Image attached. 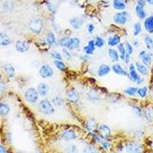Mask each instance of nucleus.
<instances>
[{
  "mask_svg": "<svg viewBox=\"0 0 153 153\" xmlns=\"http://www.w3.org/2000/svg\"><path fill=\"white\" fill-rule=\"evenodd\" d=\"M69 39H70V37H68V36L61 37L59 40L57 41V42H58V45L61 46L62 48H66Z\"/></svg>",
  "mask_w": 153,
  "mask_h": 153,
  "instance_id": "38",
  "label": "nucleus"
},
{
  "mask_svg": "<svg viewBox=\"0 0 153 153\" xmlns=\"http://www.w3.org/2000/svg\"><path fill=\"white\" fill-rule=\"evenodd\" d=\"M146 2H148L149 3L152 4V5H153V0H146Z\"/></svg>",
  "mask_w": 153,
  "mask_h": 153,
  "instance_id": "56",
  "label": "nucleus"
},
{
  "mask_svg": "<svg viewBox=\"0 0 153 153\" xmlns=\"http://www.w3.org/2000/svg\"><path fill=\"white\" fill-rule=\"evenodd\" d=\"M108 54H109L110 60L113 62H117L120 60V55H119L118 51L117 49L110 48V49L108 50Z\"/></svg>",
  "mask_w": 153,
  "mask_h": 153,
  "instance_id": "26",
  "label": "nucleus"
},
{
  "mask_svg": "<svg viewBox=\"0 0 153 153\" xmlns=\"http://www.w3.org/2000/svg\"><path fill=\"white\" fill-rule=\"evenodd\" d=\"M10 112V106L7 103H0V115L2 117L7 116Z\"/></svg>",
  "mask_w": 153,
  "mask_h": 153,
  "instance_id": "31",
  "label": "nucleus"
},
{
  "mask_svg": "<svg viewBox=\"0 0 153 153\" xmlns=\"http://www.w3.org/2000/svg\"><path fill=\"white\" fill-rule=\"evenodd\" d=\"M86 129L88 130L90 132H97V129L99 128L97 123L94 119H90L87 120V123H86Z\"/></svg>",
  "mask_w": 153,
  "mask_h": 153,
  "instance_id": "24",
  "label": "nucleus"
},
{
  "mask_svg": "<svg viewBox=\"0 0 153 153\" xmlns=\"http://www.w3.org/2000/svg\"><path fill=\"white\" fill-rule=\"evenodd\" d=\"M80 46V40L79 38L76 37H73L70 38L69 41L68 42L66 48H65L68 49L69 51H74L78 49Z\"/></svg>",
  "mask_w": 153,
  "mask_h": 153,
  "instance_id": "10",
  "label": "nucleus"
},
{
  "mask_svg": "<svg viewBox=\"0 0 153 153\" xmlns=\"http://www.w3.org/2000/svg\"><path fill=\"white\" fill-rule=\"evenodd\" d=\"M132 111L134 112V113H135L136 116H138V117H141L143 116V112L140 107L136 106V105H132Z\"/></svg>",
  "mask_w": 153,
  "mask_h": 153,
  "instance_id": "42",
  "label": "nucleus"
},
{
  "mask_svg": "<svg viewBox=\"0 0 153 153\" xmlns=\"http://www.w3.org/2000/svg\"><path fill=\"white\" fill-rule=\"evenodd\" d=\"M67 100L72 104H76L80 101V95L78 91L75 88H71L67 91Z\"/></svg>",
  "mask_w": 153,
  "mask_h": 153,
  "instance_id": "6",
  "label": "nucleus"
},
{
  "mask_svg": "<svg viewBox=\"0 0 153 153\" xmlns=\"http://www.w3.org/2000/svg\"><path fill=\"white\" fill-rule=\"evenodd\" d=\"M138 5H141V6H143V7H144L146 3H145L144 0H139V1H138Z\"/></svg>",
  "mask_w": 153,
  "mask_h": 153,
  "instance_id": "53",
  "label": "nucleus"
},
{
  "mask_svg": "<svg viewBox=\"0 0 153 153\" xmlns=\"http://www.w3.org/2000/svg\"><path fill=\"white\" fill-rule=\"evenodd\" d=\"M121 43V37L118 34L110 36L107 39V45L110 48H113L115 46H117Z\"/></svg>",
  "mask_w": 153,
  "mask_h": 153,
  "instance_id": "18",
  "label": "nucleus"
},
{
  "mask_svg": "<svg viewBox=\"0 0 153 153\" xmlns=\"http://www.w3.org/2000/svg\"><path fill=\"white\" fill-rule=\"evenodd\" d=\"M24 97L25 100L28 102V103L34 104L36 103L39 99V94H38L37 89L34 87H29L27 89L26 91L24 93Z\"/></svg>",
  "mask_w": 153,
  "mask_h": 153,
  "instance_id": "2",
  "label": "nucleus"
},
{
  "mask_svg": "<svg viewBox=\"0 0 153 153\" xmlns=\"http://www.w3.org/2000/svg\"><path fill=\"white\" fill-rule=\"evenodd\" d=\"M129 77L132 82L137 84H140L143 82V79L139 76L136 71V66L133 64H130L129 67Z\"/></svg>",
  "mask_w": 153,
  "mask_h": 153,
  "instance_id": "7",
  "label": "nucleus"
},
{
  "mask_svg": "<svg viewBox=\"0 0 153 153\" xmlns=\"http://www.w3.org/2000/svg\"><path fill=\"white\" fill-rule=\"evenodd\" d=\"M97 150L94 146H86L83 149V153H97Z\"/></svg>",
  "mask_w": 153,
  "mask_h": 153,
  "instance_id": "41",
  "label": "nucleus"
},
{
  "mask_svg": "<svg viewBox=\"0 0 153 153\" xmlns=\"http://www.w3.org/2000/svg\"><path fill=\"white\" fill-rule=\"evenodd\" d=\"M39 110L44 115L51 116L55 112L54 105L47 99H43L39 102Z\"/></svg>",
  "mask_w": 153,
  "mask_h": 153,
  "instance_id": "1",
  "label": "nucleus"
},
{
  "mask_svg": "<svg viewBox=\"0 0 153 153\" xmlns=\"http://www.w3.org/2000/svg\"><path fill=\"white\" fill-rule=\"evenodd\" d=\"M117 51H118L119 55H120V58L123 61H125L126 57V48L124 44L120 43V45H117Z\"/></svg>",
  "mask_w": 153,
  "mask_h": 153,
  "instance_id": "29",
  "label": "nucleus"
},
{
  "mask_svg": "<svg viewBox=\"0 0 153 153\" xmlns=\"http://www.w3.org/2000/svg\"><path fill=\"white\" fill-rule=\"evenodd\" d=\"M113 5L116 10L123 11L126 9V3L124 0H113Z\"/></svg>",
  "mask_w": 153,
  "mask_h": 153,
  "instance_id": "30",
  "label": "nucleus"
},
{
  "mask_svg": "<svg viewBox=\"0 0 153 153\" xmlns=\"http://www.w3.org/2000/svg\"><path fill=\"white\" fill-rule=\"evenodd\" d=\"M51 103L54 105V106H61L64 104V99L61 96L56 95L51 99Z\"/></svg>",
  "mask_w": 153,
  "mask_h": 153,
  "instance_id": "32",
  "label": "nucleus"
},
{
  "mask_svg": "<svg viewBox=\"0 0 153 153\" xmlns=\"http://www.w3.org/2000/svg\"><path fill=\"white\" fill-rule=\"evenodd\" d=\"M147 93H148V88L147 87H143L141 88H138L137 94L142 98H145L147 96Z\"/></svg>",
  "mask_w": 153,
  "mask_h": 153,
  "instance_id": "40",
  "label": "nucleus"
},
{
  "mask_svg": "<svg viewBox=\"0 0 153 153\" xmlns=\"http://www.w3.org/2000/svg\"><path fill=\"white\" fill-rule=\"evenodd\" d=\"M45 41L48 45H49L50 47H56L58 45V42H57L55 35L51 31L47 32L45 36Z\"/></svg>",
  "mask_w": 153,
  "mask_h": 153,
  "instance_id": "11",
  "label": "nucleus"
},
{
  "mask_svg": "<svg viewBox=\"0 0 153 153\" xmlns=\"http://www.w3.org/2000/svg\"><path fill=\"white\" fill-rule=\"evenodd\" d=\"M77 138L76 132L73 129H67L61 135V139L64 141H72Z\"/></svg>",
  "mask_w": 153,
  "mask_h": 153,
  "instance_id": "16",
  "label": "nucleus"
},
{
  "mask_svg": "<svg viewBox=\"0 0 153 153\" xmlns=\"http://www.w3.org/2000/svg\"><path fill=\"white\" fill-rule=\"evenodd\" d=\"M62 54H63V57L66 58L67 60L68 61H71L72 59V55H71V53L70 52V51L68 49L65 48H63L62 49Z\"/></svg>",
  "mask_w": 153,
  "mask_h": 153,
  "instance_id": "44",
  "label": "nucleus"
},
{
  "mask_svg": "<svg viewBox=\"0 0 153 153\" xmlns=\"http://www.w3.org/2000/svg\"><path fill=\"white\" fill-rule=\"evenodd\" d=\"M66 153H79V152L75 145H70L66 149Z\"/></svg>",
  "mask_w": 153,
  "mask_h": 153,
  "instance_id": "47",
  "label": "nucleus"
},
{
  "mask_svg": "<svg viewBox=\"0 0 153 153\" xmlns=\"http://www.w3.org/2000/svg\"><path fill=\"white\" fill-rule=\"evenodd\" d=\"M11 44V39L6 34L0 32V46L7 47Z\"/></svg>",
  "mask_w": 153,
  "mask_h": 153,
  "instance_id": "28",
  "label": "nucleus"
},
{
  "mask_svg": "<svg viewBox=\"0 0 153 153\" xmlns=\"http://www.w3.org/2000/svg\"><path fill=\"white\" fill-rule=\"evenodd\" d=\"M54 65L57 69L61 71H64L66 69V65L63 61H58V60H54Z\"/></svg>",
  "mask_w": 153,
  "mask_h": 153,
  "instance_id": "36",
  "label": "nucleus"
},
{
  "mask_svg": "<svg viewBox=\"0 0 153 153\" xmlns=\"http://www.w3.org/2000/svg\"><path fill=\"white\" fill-rule=\"evenodd\" d=\"M4 9L6 11H11L12 9H13V3L10 1H7L4 3Z\"/></svg>",
  "mask_w": 153,
  "mask_h": 153,
  "instance_id": "48",
  "label": "nucleus"
},
{
  "mask_svg": "<svg viewBox=\"0 0 153 153\" xmlns=\"http://www.w3.org/2000/svg\"><path fill=\"white\" fill-rule=\"evenodd\" d=\"M30 31L35 35H40L44 28V23L41 19H33L28 24Z\"/></svg>",
  "mask_w": 153,
  "mask_h": 153,
  "instance_id": "3",
  "label": "nucleus"
},
{
  "mask_svg": "<svg viewBox=\"0 0 153 153\" xmlns=\"http://www.w3.org/2000/svg\"><path fill=\"white\" fill-rule=\"evenodd\" d=\"M135 66H136V71H137L139 74H141L142 75H143V76H147V75L149 74L148 67L146 66L145 65H143V63L137 61V62L136 63Z\"/></svg>",
  "mask_w": 153,
  "mask_h": 153,
  "instance_id": "25",
  "label": "nucleus"
},
{
  "mask_svg": "<svg viewBox=\"0 0 153 153\" xmlns=\"http://www.w3.org/2000/svg\"><path fill=\"white\" fill-rule=\"evenodd\" d=\"M96 45H95V41L94 39L90 40L87 43V45L84 48V54H87V55H92L94 54V51L96 50Z\"/></svg>",
  "mask_w": 153,
  "mask_h": 153,
  "instance_id": "22",
  "label": "nucleus"
},
{
  "mask_svg": "<svg viewBox=\"0 0 153 153\" xmlns=\"http://www.w3.org/2000/svg\"><path fill=\"white\" fill-rule=\"evenodd\" d=\"M143 115H144L145 118L146 119L147 121H151V120H152L153 113L152 111V110H150V109H147V110L145 111V113H143Z\"/></svg>",
  "mask_w": 153,
  "mask_h": 153,
  "instance_id": "45",
  "label": "nucleus"
},
{
  "mask_svg": "<svg viewBox=\"0 0 153 153\" xmlns=\"http://www.w3.org/2000/svg\"><path fill=\"white\" fill-rule=\"evenodd\" d=\"M5 90H6V86H5V84L1 80V81H0V93L4 92Z\"/></svg>",
  "mask_w": 153,
  "mask_h": 153,
  "instance_id": "50",
  "label": "nucleus"
},
{
  "mask_svg": "<svg viewBox=\"0 0 153 153\" xmlns=\"http://www.w3.org/2000/svg\"><path fill=\"white\" fill-rule=\"evenodd\" d=\"M87 98L92 103H98L101 100V95L95 89H91L87 94Z\"/></svg>",
  "mask_w": 153,
  "mask_h": 153,
  "instance_id": "8",
  "label": "nucleus"
},
{
  "mask_svg": "<svg viewBox=\"0 0 153 153\" xmlns=\"http://www.w3.org/2000/svg\"><path fill=\"white\" fill-rule=\"evenodd\" d=\"M37 91H38L39 96L42 97H45L48 95L50 88H49V86L45 83H40V84H38V87H37Z\"/></svg>",
  "mask_w": 153,
  "mask_h": 153,
  "instance_id": "17",
  "label": "nucleus"
},
{
  "mask_svg": "<svg viewBox=\"0 0 153 153\" xmlns=\"http://www.w3.org/2000/svg\"><path fill=\"white\" fill-rule=\"evenodd\" d=\"M15 47H16V51L19 53H26L30 48L29 45L26 42L21 40H19L16 42Z\"/></svg>",
  "mask_w": 153,
  "mask_h": 153,
  "instance_id": "12",
  "label": "nucleus"
},
{
  "mask_svg": "<svg viewBox=\"0 0 153 153\" xmlns=\"http://www.w3.org/2000/svg\"><path fill=\"white\" fill-rule=\"evenodd\" d=\"M87 30L89 33L92 34L94 31V30H95V26H94V25L92 24V23H89V24L87 25Z\"/></svg>",
  "mask_w": 153,
  "mask_h": 153,
  "instance_id": "49",
  "label": "nucleus"
},
{
  "mask_svg": "<svg viewBox=\"0 0 153 153\" xmlns=\"http://www.w3.org/2000/svg\"><path fill=\"white\" fill-rule=\"evenodd\" d=\"M136 12L137 16L140 19H143L146 18V12H145L144 7H143V6H141V5H139L137 4V5H136Z\"/></svg>",
  "mask_w": 153,
  "mask_h": 153,
  "instance_id": "33",
  "label": "nucleus"
},
{
  "mask_svg": "<svg viewBox=\"0 0 153 153\" xmlns=\"http://www.w3.org/2000/svg\"><path fill=\"white\" fill-rule=\"evenodd\" d=\"M145 29L149 33H153V16H149L144 22Z\"/></svg>",
  "mask_w": 153,
  "mask_h": 153,
  "instance_id": "27",
  "label": "nucleus"
},
{
  "mask_svg": "<svg viewBox=\"0 0 153 153\" xmlns=\"http://www.w3.org/2000/svg\"><path fill=\"white\" fill-rule=\"evenodd\" d=\"M35 153H40V152H35Z\"/></svg>",
  "mask_w": 153,
  "mask_h": 153,
  "instance_id": "59",
  "label": "nucleus"
},
{
  "mask_svg": "<svg viewBox=\"0 0 153 153\" xmlns=\"http://www.w3.org/2000/svg\"><path fill=\"white\" fill-rule=\"evenodd\" d=\"M91 134L96 141L98 142L101 146H103V148L104 149L107 150L108 149L110 148L111 145H110V143H109V142L106 141V139H103V138L101 137V136H100L99 135H97L96 132H91Z\"/></svg>",
  "mask_w": 153,
  "mask_h": 153,
  "instance_id": "19",
  "label": "nucleus"
},
{
  "mask_svg": "<svg viewBox=\"0 0 153 153\" xmlns=\"http://www.w3.org/2000/svg\"><path fill=\"white\" fill-rule=\"evenodd\" d=\"M38 74L44 79L51 78L54 74V71L53 68L48 64L43 65L40 67L38 70Z\"/></svg>",
  "mask_w": 153,
  "mask_h": 153,
  "instance_id": "4",
  "label": "nucleus"
},
{
  "mask_svg": "<svg viewBox=\"0 0 153 153\" xmlns=\"http://www.w3.org/2000/svg\"><path fill=\"white\" fill-rule=\"evenodd\" d=\"M144 42L149 50H153V39L151 37L148 36V35L145 37Z\"/></svg>",
  "mask_w": 153,
  "mask_h": 153,
  "instance_id": "37",
  "label": "nucleus"
},
{
  "mask_svg": "<svg viewBox=\"0 0 153 153\" xmlns=\"http://www.w3.org/2000/svg\"><path fill=\"white\" fill-rule=\"evenodd\" d=\"M47 5H48V7L49 10L51 11V12H55V10H54V8L53 7V5H51V3H48Z\"/></svg>",
  "mask_w": 153,
  "mask_h": 153,
  "instance_id": "52",
  "label": "nucleus"
},
{
  "mask_svg": "<svg viewBox=\"0 0 153 153\" xmlns=\"http://www.w3.org/2000/svg\"><path fill=\"white\" fill-rule=\"evenodd\" d=\"M138 88L135 87H129L128 88H126V90H124L123 93L125 94H126L127 96H129V97H134L137 94Z\"/></svg>",
  "mask_w": 153,
  "mask_h": 153,
  "instance_id": "34",
  "label": "nucleus"
},
{
  "mask_svg": "<svg viewBox=\"0 0 153 153\" xmlns=\"http://www.w3.org/2000/svg\"><path fill=\"white\" fill-rule=\"evenodd\" d=\"M112 71L114 72L116 74L120 75V76H129V72H127L119 64H115L112 66Z\"/></svg>",
  "mask_w": 153,
  "mask_h": 153,
  "instance_id": "21",
  "label": "nucleus"
},
{
  "mask_svg": "<svg viewBox=\"0 0 153 153\" xmlns=\"http://www.w3.org/2000/svg\"><path fill=\"white\" fill-rule=\"evenodd\" d=\"M98 130H99L100 134V136L103 139H107L111 135V129H110V127L105 125V124H102V125L99 126Z\"/></svg>",
  "mask_w": 153,
  "mask_h": 153,
  "instance_id": "20",
  "label": "nucleus"
},
{
  "mask_svg": "<svg viewBox=\"0 0 153 153\" xmlns=\"http://www.w3.org/2000/svg\"><path fill=\"white\" fill-rule=\"evenodd\" d=\"M142 32V26L140 23L136 22L134 24L133 26V35L134 36H138Z\"/></svg>",
  "mask_w": 153,
  "mask_h": 153,
  "instance_id": "39",
  "label": "nucleus"
},
{
  "mask_svg": "<svg viewBox=\"0 0 153 153\" xmlns=\"http://www.w3.org/2000/svg\"><path fill=\"white\" fill-rule=\"evenodd\" d=\"M132 46H135L136 48H138L139 46V41H135L132 44Z\"/></svg>",
  "mask_w": 153,
  "mask_h": 153,
  "instance_id": "55",
  "label": "nucleus"
},
{
  "mask_svg": "<svg viewBox=\"0 0 153 153\" xmlns=\"http://www.w3.org/2000/svg\"><path fill=\"white\" fill-rule=\"evenodd\" d=\"M95 45L97 48H102L103 46L105 45V44H106V42L103 39L102 37L100 36H97L95 38Z\"/></svg>",
  "mask_w": 153,
  "mask_h": 153,
  "instance_id": "35",
  "label": "nucleus"
},
{
  "mask_svg": "<svg viewBox=\"0 0 153 153\" xmlns=\"http://www.w3.org/2000/svg\"><path fill=\"white\" fill-rule=\"evenodd\" d=\"M50 55L54 60H58V61H62L63 60V55L58 51H51L50 53Z\"/></svg>",
  "mask_w": 153,
  "mask_h": 153,
  "instance_id": "43",
  "label": "nucleus"
},
{
  "mask_svg": "<svg viewBox=\"0 0 153 153\" xmlns=\"http://www.w3.org/2000/svg\"><path fill=\"white\" fill-rule=\"evenodd\" d=\"M139 56L143 65L147 67H149L151 65L152 62V57L151 54L146 52V51H142L141 52L139 53Z\"/></svg>",
  "mask_w": 153,
  "mask_h": 153,
  "instance_id": "13",
  "label": "nucleus"
},
{
  "mask_svg": "<svg viewBox=\"0 0 153 153\" xmlns=\"http://www.w3.org/2000/svg\"><path fill=\"white\" fill-rule=\"evenodd\" d=\"M2 69H3L4 72L5 74L9 76V78H13L16 76V69H15L14 66L11 65L10 63H5L2 65Z\"/></svg>",
  "mask_w": 153,
  "mask_h": 153,
  "instance_id": "15",
  "label": "nucleus"
},
{
  "mask_svg": "<svg viewBox=\"0 0 153 153\" xmlns=\"http://www.w3.org/2000/svg\"><path fill=\"white\" fill-rule=\"evenodd\" d=\"M124 45H125L126 51V54L128 55H131L133 53V47H132V45L129 42H126L124 44Z\"/></svg>",
  "mask_w": 153,
  "mask_h": 153,
  "instance_id": "46",
  "label": "nucleus"
},
{
  "mask_svg": "<svg viewBox=\"0 0 153 153\" xmlns=\"http://www.w3.org/2000/svg\"><path fill=\"white\" fill-rule=\"evenodd\" d=\"M111 70L110 66L106 64H101L97 69V76L100 77H104L110 73Z\"/></svg>",
  "mask_w": 153,
  "mask_h": 153,
  "instance_id": "14",
  "label": "nucleus"
},
{
  "mask_svg": "<svg viewBox=\"0 0 153 153\" xmlns=\"http://www.w3.org/2000/svg\"><path fill=\"white\" fill-rule=\"evenodd\" d=\"M80 57V60H82V61H87L91 59L90 55H87V54H84V55H81Z\"/></svg>",
  "mask_w": 153,
  "mask_h": 153,
  "instance_id": "51",
  "label": "nucleus"
},
{
  "mask_svg": "<svg viewBox=\"0 0 153 153\" xmlns=\"http://www.w3.org/2000/svg\"><path fill=\"white\" fill-rule=\"evenodd\" d=\"M126 149L128 153H143V147L136 143H129L126 145Z\"/></svg>",
  "mask_w": 153,
  "mask_h": 153,
  "instance_id": "9",
  "label": "nucleus"
},
{
  "mask_svg": "<svg viewBox=\"0 0 153 153\" xmlns=\"http://www.w3.org/2000/svg\"><path fill=\"white\" fill-rule=\"evenodd\" d=\"M129 20V13L126 11H121L117 14H115L113 16V21L115 23L120 25H124L126 24Z\"/></svg>",
  "mask_w": 153,
  "mask_h": 153,
  "instance_id": "5",
  "label": "nucleus"
},
{
  "mask_svg": "<svg viewBox=\"0 0 153 153\" xmlns=\"http://www.w3.org/2000/svg\"><path fill=\"white\" fill-rule=\"evenodd\" d=\"M0 81H1V74H0Z\"/></svg>",
  "mask_w": 153,
  "mask_h": 153,
  "instance_id": "58",
  "label": "nucleus"
},
{
  "mask_svg": "<svg viewBox=\"0 0 153 153\" xmlns=\"http://www.w3.org/2000/svg\"><path fill=\"white\" fill-rule=\"evenodd\" d=\"M0 153H6L5 148L2 146H1V145H0Z\"/></svg>",
  "mask_w": 153,
  "mask_h": 153,
  "instance_id": "54",
  "label": "nucleus"
},
{
  "mask_svg": "<svg viewBox=\"0 0 153 153\" xmlns=\"http://www.w3.org/2000/svg\"><path fill=\"white\" fill-rule=\"evenodd\" d=\"M70 25L74 29H80L81 26L84 25V20L81 18L79 17H74L70 19Z\"/></svg>",
  "mask_w": 153,
  "mask_h": 153,
  "instance_id": "23",
  "label": "nucleus"
},
{
  "mask_svg": "<svg viewBox=\"0 0 153 153\" xmlns=\"http://www.w3.org/2000/svg\"><path fill=\"white\" fill-rule=\"evenodd\" d=\"M103 1H104L105 2H109V1H110V0H103Z\"/></svg>",
  "mask_w": 153,
  "mask_h": 153,
  "instance_id": "57",
  "label": "nucleus"
}]
</instances>
